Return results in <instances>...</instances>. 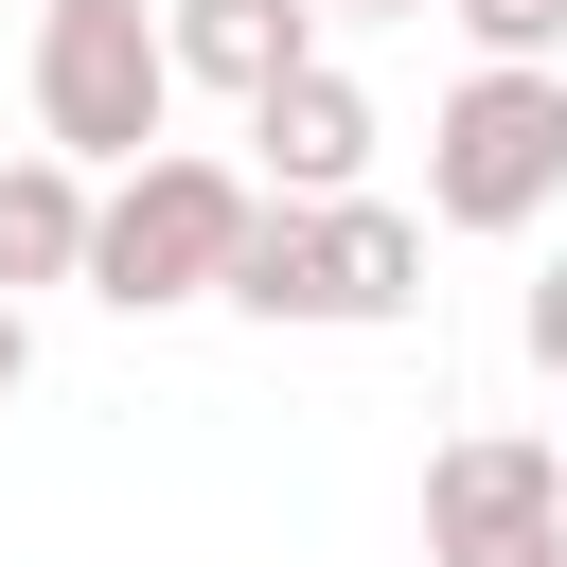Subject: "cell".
<instances>
[{
    "mask_svg": "<svg viewBox=\"0 0 567 567\" xmlns=\"http://www.w3.org/2000/svg\"><path fill=\"white\" fill-rule=\"evenodd\" d=\"M337 18H443V0H319V35H337Z\"/></svg>",
    "mask_w": 567,
    "mask_h": 567,
    "instance_id": "4fadbf2b",
    "label": "cell"
},
{
    "mask_svg": "<svg viewBox=\"0 0 567 567\" xmlns=\"http://www.w3.org/2000/svg\"><path fill=\"white\" fill-rule=\"evenodd\" d=\"M18 89H35V142H53V159H89V177H124L142 142H177V53H159V0H35Z\"/></svg>",
    "mask_w": 567,
    "mask_h": 567,
    "instance_id": "277c9868",
    "label": "cell"
},
{
    "mask_svg": "<svg viewBox=\"0 0 567 567\" xmlns=\"http://www.w3.org/2000/svg\"><path fill=\"white\" fill-rule=\"evenodd\" d=\"M159 53H177V89H266V71H301L319 53V0H159Z\"/></svg>",
    "mask_w": 567,
    "mask_h": 567,
    "instance_id": "52a82bcc",
    "label": "cell"
},
{
    "mask_svg": "<svg viewBox=\"0 0 567 567\" xmlns=\"http://www.w3.org/2000/svg\"><path fill=\"white\" fill-rule=\"evenodd\" d=\"M549 461H567V425H549Z\"/></svg>",
    "mask_w": 567,
    "mask_h": 567,
    "instance_id": "5bb4252c",
    "label": "cell"
},
{
    "mask_svg": "<svg viewBox=\"0 0 567 567\" xmlns=\"http://www.w3.org/2000/svg\"><path fill=\"white\" fill-rule=\"evenodd\" d=\"M443 567H567V532H514V549H443Z\"/></svg>",
    "mask_w": 567,
    "mask_h": 567,
    "instance_id": "7c38bea8",
    "label": "cell"
},
{
    "mask_svg": "<svg viewBox=\"0 0 567 567\" xmlns=\"http://www.w3.org/2000/svg\"><path fill=\"white\" fill-rule=\"evenodd\" d=\"M461 18V53H496V71H567V0H443Z\"/></svg>",
    "mask_w": 567,
    "mask_h": 567,
    "instance_id": "9c48e42d",
    "label": "cell"
},
{
    "mask_svg": "<svg viewBox=\"0 0 567 567\" xmlns=\"http://www.w3.org/2000/svg\"><path fill=\"white\" fill-rule=\"evenodd\" d=\"M230 124H248V195H354V177H372V142H390V106H372V89L337 71V53L266 71V89L230 106Z\"/></svg>",
    "mask_w": 567,
    "mask_h": 567,
    "instance_id": "5b68a950",
    "label": "cell"
},
{
    "mask_svg": "<svg viewBox=\"0 0 567 567\" xmlns=\"http://www.w3.org/2000/svg\"><path fill=\"white\" fill-rule=\"evenodd\" d=\"M71 266H89V159L18 142V159H0V301H53Z\"/></svg>",
    "mask_w": 567,
    "mask_h": 567,
    "instance_id": "ba28073f",
    "label": "cell"
},
{
    "mask_svg": "<svg viewBox=\"0 0 567 567\" xmlns=\"http://www.w3.org/2000/svg\"><path fill=\"white\" fill-rule=\"evenodd\" d=\"M213 301L266 319V337H372V319L425 301V213H390L372 177H354V195H248Z\"/></svg>",
    "mask_w": 567,
    "mask_h": 567,
    "instance_id": "6da1fadb",
    "label": "cell"
},
{
    "mask_svg": "<svg viewBox=\"0 0 567 567\" xmlns=\"http://www.w3.org/2000/svg\"><path fill=\"white\" fill-rule=\"evenodd\" d=\"M514 532H567L549 425H461V443H425V567H443V549H514Z\"/></svg>",
    "mask_w": 567,
    "mask_h": 567,
    "instance_id": "8992f818",
    "label": "cell"
},
{
    "mask_svg": "<svg viewBox=\"0 0 567 567\" xmlns=\"http://www.w3.org/2000/svg\"><path fill=\"white\" fill-rule=\"evenodd\" d=\"M230 230H248V159L142 142L124 177H89V266H71V284H89L106 319H177V301H213Z\"/></svg>",
    "mask_w": 567,
    "mask_h": 567,
    "instance_id": "7a4b0ae2",
    "label": "cell"
},
{
    "mask_svg": "<svg viewBox=\"0 0 567 567\" xmlns=\"http://www.w3.org/2000/svg\"><path fill=\"white\" fill-rule=\"evenodd\" d=\"M514 337H532V372H549V390H567V248H549V266H532V301H514Z\"/></svg>",
    "mask_w": 567,
    "mask_h": 567,
    "instance_id": "30bf717a",
    "label": "cell"
},
{
    "mask_svg": "<svg viewBox=\"0 0 567 567\" xmlns=\"http://www.w3.org/2000/svg\"><path fill=\"white\" fill-rule=\"evenodd\" d=\"M35 390V301H0V408Z\"/></svg>",
    "mask_w": 567,
    "mask_h": 567,
    "instance_id": "8fae6325",
    "label": "cell"
},
{
    "mask_svg": "<svg viewBox=\"0 0 567 567\" xmlns=\"http://www.w3.org/2000/svg\"><path fill=\"white\" fill-rule=\"evenodd\" d=\"M567 213V71H461L443 106H425V230H478V248H514V230H549Z\"/></svg>",
    "mask_w": 567,
    "mask_h": 567,
    "instance_id": "3957f363",
    "label": "cell"
}]
</instances>
